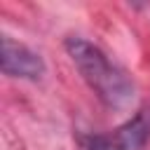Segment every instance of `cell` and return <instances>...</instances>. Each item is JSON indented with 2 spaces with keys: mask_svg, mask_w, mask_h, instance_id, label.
<instances>
[{
  "mask_svg": "<svg viewBox=\"0 0 150 150\" xmlns=\"http://www.w3.org/2000/svg\"><path fill=\"white\" fill-rule=\"evenodd\" d=\"M66 54L70 56L73 66L87 82V87L96 94V98L112 110H124L131 105L136 84L124 68H120L110 56L84 38H68Z\"/></svg>",
  "mask_w": 150,
  "mask_h": 150,
  "instance_id": "obj_1",
  "label": "cell"
},
{
  "mask_svg": "<svg viewBox=\"0 0 150 150\" xmlns=\"http://www.w3.org/2000/svg\"><path fill=\"white\" fill-rule=\"evenodd\" d=\"M2 73L7 77H19V80H40L45 75V61L42 56L30 49L28 45L2 35Z\"/></svg>",
  "mask_w": 150,
  "mask_h": 150,
  "instance_id": "obj_3",
  "label": "cell"
},
{
  "mask_svg": "<svg viewBox=\"0 0 150 150\" xmlns=\"http://www.w3.org/2000/svg\"><path fill=\"white\" fill-rule=\"evenodd\" d=\"M150 138V108H141L120 127L84 138V150H143Z\"/></svg>",
  "mask_w": 150,
  "mask_h": 150,
  "instance_id": "obj_2",
  "label": "cell"
}]
</instances>
